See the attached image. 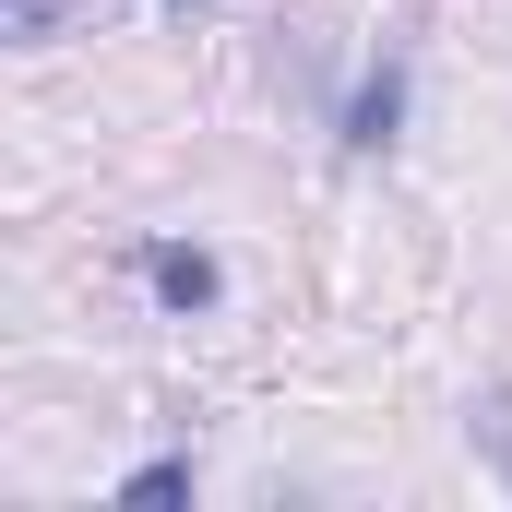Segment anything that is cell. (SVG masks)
I'll return each mask as SVG.
<instances>
[{
    "instance_id": "1",
    "label": "cell",
    "mask_w": 512,
    "mask_h": 512,
    "mask_svg": "<svg viewBox=\"0 0 512 512\" xmlns=\"http://www.w3.org/2000/svg\"><path fill=\"white\" fill-rule=\"evenodd\" d=\"M143 274H155V298H167V310H203V298H215V251H191V239H155Z\"/></svg>"
},
{
    "instance_id": "2",
    "label": "cell",
    "mask_w": 512,
    "mask_h": 512,
    "mask_svg": "<svg viewBox=\"0 0 512 512\" xmlns=\"http://www.w3.org/2000/svg\"><path fill=\"white\" fill-rule=\"evenodd\" d=\"M393 120H405V60H382V72L358 84V108H346V143H358V155H382V143H393Z\"/></svg>"
},
{
    "instance_id": "3",
    "label": "cell",
    "mask_w": 512,
    "mask_h": 512,
    "mask_svg": "<svg viewBox=\"0 0 512 512\" xmlns=\"http://www.w3.org/2000/svg\"><path fill=\"white\" fill-rule=\"evenodd\" d=\"M48 24H60V0H12V36H24V48H36Z\"/></svg>"
},
{
    "instance_id": "4",
    "label": "cell",
    "mask_w": 512,
    "mask_h": 512,
    "mask_svg": "<svg viewBox=\"0 0 512 512\" xmlns=\"http://www.w3.org/2000/svg\"><path fill=\"white\" fill-rule=\"evenodd\" d=\"M167 12H191V0H167Z\"/></svg>"
}]
</instances>
